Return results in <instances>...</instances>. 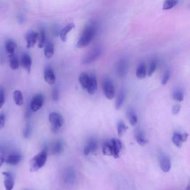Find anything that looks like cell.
I'll list each match as a JSON object with an SVG mask.
<instances>
[{
  "label": "cell",
  "mask_w": 190,
  "mask_h": 190,
  "mask_svg": "<svg viewBox=\"0 0 190 190\" xmlns=\"http://www.w3.org/2000/svg\"><path fill=\"white\" fill-rule=\"evenodd\" d=\"M48 157V149L45 148L30 160V171L37 172L45 166Z\"/></svg>",
  "instance_id": "obj_1"
},
{
  "label": "cell",
  "mask_w": 190,
  "mask_h": 190,
  "mask_svg": "<svg viewBox=\"0 0 190 190\" xmlns=\"http://www.w3.org/2000/svg\"><path fill=\"white\" fill-rule=\"evenodd\" d=\"M96 33V29L93 25H87L83 30V34L80 37V40L77 42V47L79 48H84L85 46H88L91 42L94 39V35Z\"/></svg>",
  "instance_id": "obj_2"
},
{
  "label": "cell",
  "mask_w": 190,
  "mask_h": 190,
  "mask_svg": "<svg viewBox=\"0 0 190 190\" xmlns=\"http://www.w3.org/2000/svg\"><path fill=\"white\" fill-rule=\"evenodd\" d=\"M48 120L51 123V130L54 133L57 132L60 129L62 124H63V122H64L62 115L59 114V113H57V112H52V113L50 114Z\"/></svg>",
  "instance_id": "obj_3"
},
{
  "label": "cell",
  "mask_w": 190,
  "mask_h": 190,
  "mask_svg": "<svg viewBox=\"0 0 190 190\" xmlns=\"http://www.w3.org/2000/svg\"><path fill=\"white\" fill-rule=\"evenodd\" d=\"M102 88H103L104 94L105 97L108 100H112L114 97L115 95V89L114 84L110 80L105 79L102 84Z\"/></svg>",
  "instance_id": "obj_4"
},
{
  "label": "cell",
  "mask_w": 190,
  "mask_h": 190,
  "mask_svg": "<svg viewBox=\"0 0 190 190\" xmlns=\"http://www.w3.org/2000/svg\"><path fill=\"white\" fill-rule=\"evenodd\" d=\"M44 102V97L42 94H37L33 97L30 103V109L31 112H36L42 108Z\"/></svg>",
  "instance_id": "obj_5"
},
{
  "label": "cell",
  "mask_w": 190,
  "mask_h": 190,
  "mask_svg": "<svg viewBox=\"0 0 190 190\" xmlns=\"http://www.w3.org/2000/svg\"><path fill=\"white\" fill-rule=\"evenodd\" d=\"M19 64L28 73H30L31 66H32V59L30 57V55L27 53H23L21 56Z\"/></svg>",
  "instance_id": "obj_6"
},
{
  "label": "cell",
  "mask_w": 190,
  "mask_h": 190,
  "mask_svg": "<svg viewBox=\"0 0 190 190\" xmlns=\"http://www.w3.org/2000/svg\"><path fill=\"white\" fill-rule=\"evenodd\" d=\"M100 54V50L99 48H94V49H93L92 51H91L89 53H88V54L85 55V57L83 58V60H82V63H83V64H88V63H91V62H94V60H96Z\"/></svg>",
  "instance_id": "obj_7"
},
{
  "label": "cell",
  "mask_w": 190,
  "mask_h": 190,
  "mask_svg": "<svg viewBox=\"0 0 190 190\" xmlns=\"http://www.w3.org/2000/svg\"><path fill=\"white\" fill-rule=\"evenodd\" d=\"M2 175L4 176V186L5 190H13L14 186V178L13 174L9 172H3Z\"/></svg>",
  "instance_id": "obj_8"
},
{
  "label": "cell",
  "mask_w": 190,
  "mask_h": 190,
  "mask_svg": "<svg viewBox=\"0 0 190 190\" xmlns=\"http://www.w3.org/2000/svg\"><path fill=\"white\" fill-rule=\"evenodd\" d=\"M38 33L35 31H29L25 35V40H26V46L28 48H31L36 45L38 40Z\"/></svg>",
  "instance_id": "obj_9"
},
{
  "label": "cell",
  "mask_w": 190,
  "mask_h": 190,
  "mask_svg": "<svg viewBox=\"0 0 190 190\" xmlns=\"http://www.w3.org/2000/svg\"><path fill=\"white\" fill-rule=\"evenodd\" d=\"M44 80L49 85H54L56 82V76L51 67L45 68L44 71Z\"/></svg>",
  "instance_id": "obj_10"
},
{
  "label": "cell",
  "mask_w": 190,
  "mask_h": 190,
  "mask_svg": "<svg viewBox=\"0 0 190 190\" xmlns=\"http://www.w3.org/2000/svg\"><path fill=\"white\" fill-rule=\"evenodd\" d=\"M21 160H22V156H21L20 154L13 152V153H11L7 155L6 158H5V162L7 164L16 166L18 163H19Z\"/></svg>",
  "instance_id": "obj_11"
},
{
  "label": "cell",
  "mask_w": 190,
  "mask_h": 190,
  "mask_svg": "<svg viewBox=\"0 0 190 190\" xmlns=\"http://www.w3.org/2000/svg\"><path fill=\"white\" fill-rule=\"evenodd\" d=\"M110 144L112 146L113 155L112 156L114 158H118L120 156V152L122 149V143L117 138H113L110 141Z\"/></svg>",
  "instance_id": "obj_12"
},
{
  "label": "cell",
  "mask_w": 190,
  "mask_h": 190,
  "mask_svg": "<svg viewBox=\"0 0 190 190\" xmlns=\"http://www.w3.org/2000/svg\"><path fill=\"white\" fill-rule=\"evenodd\" d=\"M188 134L186 133H184V134H181L179 132H174L172 136V142L174 145L177 147H181L183 143L185 142L187 139Z\"/></svg>",
  "instance_id": "obj_13"
},
{
  "label": "cell",
  "mask_w": 190,
  "mask_h": 190,
  "mask_svg": "<svg viewBox=\"0 0 190 190\" xmlns=\"http://www.w3.org/2000/svg\"><path fill=\"white\" fill-rule=\"evenodd\" d=\"M97 149V143L94 139H91L88 141V143L84 148L83 152L85 155H88L91 153H94Z\"/></svg>",
  "instance_id": "obj_14"
},
{
  "label": "cell",
  "mask_w": 190,
  "mask_h": 190,
  "mask_svg": "<svg viewBox=\"0 0 190 190\" xmlns=\"http://www.w3.org/2000/svg\"><path fill=\"white\" fill-rule=\"evenodd\" d=\"M97 89V80L94 74L89 76V82L87 87V91L89 94H94Z\"/></svg>",
  "instance_id": "obj_15"
},
{
  "label": "cell",
  "mask_w": 190,
  "mask_h": 190,
  "mask_svg": "<svg viewBox=\"0 0 190 190\" xmlns=\"http://www.w3.org/2000/svg\"><path fill=\"white\" fill-rule=\"evenodd\" d=\"M117 75L120 77H124L127 72V62L124 59H120L117 62V67H116Z\"/></svg>",
  "instance_id": "obj_16"
},
{
  "label": "cell",
  "mask_w": 190,
  "mask_h": 190,
  "mask_svg": "<svg viewBox=\"0 0 190 190\" xmlns=\"http://www.w3.org/2000/svg\"><path fill=\"white\" fill-rule=\"evenodd\" d=\"M160 169L164 172H170L171 169V160L168 156H163L160 160Z\"/></svg>",
  "instance_id": "obj_17"
},
{
  "label": "cell",
  "mask_w": 190,
  "mask_h": 190,
  "mask_svg": "<svg viewBox=\"0 0 190 190\" xmlns=\"http://www.w3.org/2000/svg\"><path fill=\"white\" fill-rule=\"evenodd\" d=\"M75 25L73 23H70V24L67 25L66 27H64L61 30L60 33H59V37H60L61 40L62 42H66L67 40V36L69 34V33L70 31H71L73 28H74Z\"/></svg>",
  "instance_id": "obj_18"
},
{
  "label": "cell",
  "mask_w": 190,
  "mask_h": 190,
  "mask_svg": "<svg viewBox=\"0 0 190 190\" xmlns=\"http://www.w3.org/2000/svg\"><path fill=\"white\" fill-rule=\"evenodd\" d=\"M54 54V46L51 42H47L44 45V54L47 59H50Z\"/></svg>",
  "instance_id": "obj_19"
},
{
  "label": "cell",
  "mask_w": 190,
  "mask_h": 190,
  "mask_svg": "<svg viewBox=\"0 0 190 190\" xmlns=\"http://www.w3.org/2000/svg\"><path fill=\"white\" fill-rule=\"evenodd\" d=\"M5 47L6 52L8 53V54L11 55L14 54L15 51H16V47H17V45H16V43L13 40H8L6 41V42H5Z\"/></svg>",
  "instance_id": "obj_20"
},
{
  "label": "cell",
  "mask_w": 190,
  "mask_h": 190,
  "mask_svg": "<svg viewBox=\"0 0 190 190\" xmlns=\"http://www.w3.org/2000/svg\"><path fill=\"white\" fill-rule=\"evenodd\" d=\"M147 75L146 66L144 63H141L136 70V77L139 79H144Z\"/></svg>",
  "instance_id": "obj_21"
},
{
  "label": "cell",
  "mask_w": 190,
  "mask_h": 190,
  "mask_svg": "<svg viewBox=\"0 0 190 190\" xmlns=\"http://www.w3.org/2000/svg\"><path fill=\"white\" fill-rule=\"evenodd\" d=\"M79 82H80L82 88L83 89L86 90L88 85V82H89V75L85 72L81 73L80 77H79Z\"/></svg>",
  "instance_id": "obj_22"
},
{
  "label": "cell",
  "mask_w": 190,
  "mask_h": 190,
  "mask_svg": "<svg viewBox=\"0 0 190 190\" xmlns=\"http://www.w3.org/2000/svg\"><path fill=\"white\" fill-rule=\"evenodd\" d=\"M9 63L10 67L13 70H17L20 66L19 59L16 55H14V54L9 55Z\"/></svg>",
  "instance_id": "obj_23"
},
{
  "label": "cell",
  "mask_w": 190,
  "mask_h": 190,
  "mask_svg": "<svg viewBox=\"0 0 190 190\" xmlns=\"http://www.w3.org/2000/svg\"><path fill=\"white\" fill-rule=\"evenodd\" d=\"M13 100H14L15 104L18 106H21L24 102V98H23V93L19 90H16L13 92Z\"/></svg>",
  "instance_id": "obj_24"
},
{
  "label": "cell",
  "mask_w": 190,
  "mask_h": 190,
  "mask_svg": "<svg viewBox=\"0 0 190 190\" xmlns=\"http://www.w3.org/2000/svg\"><path fill=\"white\" fill-rule=\"evenodd\" d=\"M135 139L137 143L141 146H145L148 143V141L145 138V135L141 131H137V133L135 134Z\"/></svg>",
  "instance_id": "obj_25"
},
{
  "label": "cell",
  "mask_w": 190,
  "mask_h": 190,
  "mask_svg": "<svg viewBox=\"0 0 190 190\" xmlns=\"http://www.w3.org/2000/svg\"><path fill=\"white\" fill-rule=\"evenodd\" d=\"M125 97H126V95H125L124 91H120L118 96H117V100H116V103H115V107H116L117 110H119L123 106V102H124L125 100Z\"/></svg>",
  "instance_id": "obj_26"
},
{
  "label": "cell",
  "mask_w": 190,
  "mask_h": 190,
  "mask_svg": "<svg viewBox=\"0 0 190 190\" xmlns=\"http://www.w3.org/2000/svg\"><path fill=\"white\" fill-rule=\"evenodd\" d=\"M38 47L39 48H43L46 42V35H45V31L44 29H42L40 30V34L38 36Z\"/></svg>",
  "instance_id": "obj_27"
},
{
  "label": "cell",
  "mask_w": 190,
  "mask_h": 190,
  "mask_svg": "<svg viewBox=\"0 0 190 190\" xmlns=\"http://www.w3.org/2000/svg\"><path fill=\"white\" fill-rule=\"evenodd\" d=\"M178 3V0H165L163 5V10L167 11L175 7Z\"/></svg>",
  "instance_id": "obj_28"
},
{
  "label": "cell",
  "mask_w": 190,
  "mask_h": 190,
  "mask_svg": "<svg viewBox=\"0 0 190 190\" xmlns=\"http://www.w3.org/2000/svg\"><path fill=\"white\" fill-rule=\"evenodd\" d=\"M127 129H128V127H127V126L125 124L124 122L120 120V121H119L118 123H117V134H118V135L120 136V137L123 136Z\"/></svg>",
  "instance_id": "obj_29"
},
{
  "label": "cell",
  "mask_w": 190,
  "mask_h": 190,
  "mask_svg": "<svg viewBox=\"0 0 190 190\" xmlns=\"http://www.w3.org/2000/svg\"><path fill=\"white\" fill-rule=\"evenodd\" d=\"M127 115H128V119L130 124L131 126H135L137 124V123H138V116L135 114V112L133 110H129L128 112Z\"/></svg>",
  "instance_id": "obj_30"
},
{
  "label": "cell",
  "mask_w": 190,
  "mask_h": 190,
  "mask_svg": "<svg viewBox=\"0 0 190 190\" xmlns=\"http://www.w3.org/2000/svg\"><path fill=\"white\" fill-rule=\"evenodd\" d=\"M63 150V145L61 141H57L53 146L52 152L54 155H59Z\"/></svg>",
  "instance_id": "obj_31"
},
{
  "label": "cell",
  "mask_w": 190,
  "mask_h": 190,
  "mask_svg": "<svg viewBox=\"0 0 190 190\" xmlns=\"http://www.w3.org/2000/svg\"><path fill=\"white\" fill-rule=\"evenodd\" d=\"M102 153L106 156H112L113 155V152H112L110 142H107L104 144L103 146H102Z\"/></svg>",
  "instance_id": "obj_32"
},
{
  "label": "cell",
  "mask_w": 190,
  "mask_h": 190,
  "mask_svg": "<svg viewBox=\"0 0 190 190\" xmlns=\"http://www.w3.org/2000/svg\"><path fill=\"white\" fill-rule=\"evenodd\" d=\"M172 97L174 100L177 102H181L184 100V92L181 89H177L173 93Z\"/></svg>",
  "instance_id": "obj_33"
},
{
  "label": "cell",
  "mask_w": 190,
  "mask_h": 190,
  "mask_svg": "<svg viewBox=\"0 0 190 190\" xmlns=\"http://www.w3.org/2000/svg\"><path fill=\"white\" fill-rule=\"evenodd\" d=\"M157 66H158V62H157V61L155 59H153L150 62L149 69H148V72H147V75L149 76V77H151L155 73V71H156Z\"/></svg>",
  "instance_id": "obj_34"
},
{
  "label": "cell",
  "mask_w": 190,
  "mask_h": 190,
  "mask_svg": "<svg viewBox=\"0 0 190 190\" xmlns=\"http://www.w3.org/2000/svg\"><path fill=\"white\" fill-rule=\"evenodd\" d=\"M5 102V89L2 86H0V109L3 107Z\"/></svg>",
  "instance_id": "obj_35"
},
{
  "label": "cell",
  "mask_w": 190,
  "mask_h": 190,
  "mask_svg": "<svg viewBox=\"0 0 190 190\" xmlns=\"http://www.w3.org/2000/svg\"><path fill=\"white\" fill-rule=\"evenodd\" d=\"M5 158H6V151L5 148L0 146V167L5 163Z\"/></svg>",
  "instance_id": "obj_36"
},
{
  "label": "cell",
  "mask_w": 190,
  "mask_h": 190,
  "mask_svg": "<svg viewBox=\"0 0 190 190\" xmlns=\"http://www.w3.org/2000/svg\"><path fill=\"white\" fill-rule=\"evenodd\" d=\"M170 78V71L168 70L166 71L164 73V74H163V79H162V81H161L162 85H166V83H168Z\"/></svg>",
  "instance_id": "obj_37"
},
{
  "label": "cell",
  "mask_w": 190,
  "mask_h": 190,
  "mask_svg": "<svg viewBox=\"0 0 190 190\" xmlns=\"http://www.w3.org/2000/svg\"><path fill=\"white\" fill-rule=\"evenodd\" d=\"M59 91L58 90V88H54L53 89V92H52V98L53 100L54 101H57L59 100Z\"/></svg>",
  "instance_id": "obj_38"
},
{
  "label": "cell",
  "mask_w": 190,
  "mask_h": 190,
  "mask_svg": "<svg viewBox=\"0 0 190 190\" xmlns=\"http://www.w3.org/2000/svg\"><path fill=\"white\" fill-rule=\"evenodd\" d=\"M5 124V116L3 112L0 113V130L4 128Z\"/></svg>",
  "instance_id": "obj_39"
},
{
  "label": "cell",
  "mask_w": 190,
  "mask_h": 190,
  "mask_svg": "<svg viewBox=\"0 0 190 190\" xmlns=\"http://www.w3.org/2000/svg\"><path fill=\"white\" fill-rule=\"evenodd\" d=\"M30 133H31V127L29 124L27 125L26 128L24 130V137L25 138H28L30 136Z\"/></svg>",
  "instance_id": "obj_40"
},
{
  "label": "cell",
  "mask_w": 190,
  "mask_h": 190,
  "mask_svg": "<svg viewBox=\"0 0 190 190\" xmlns=\"http://www.w3.org/2000/svg\"><path fill=\"white\" fill-rule=\"evenodd\" d=\"M180 110H181V105H179V104H176L172 107V112L173 114H177L179 113V112H180Z\"/></svg>",
  "instance_id": "obj_41"
},
{
  "label": "cell",
  "mask_w": 190,
  "mask_h": 190,
  "mask_svg": "<svg viewBox=\"0 0 190 190\" xmlns=\"http://www.w3.org/2000/svg\"><path fill=\"white\" fill-rule=\"evenodd\" d=\"M186 190H189V185H188V186H187Z\"/></svg>",
  "instance_id": "obj_42"
}]
</instances>
